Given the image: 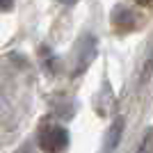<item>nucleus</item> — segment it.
I'll return each instance as SVG.
<instances>
[{"label":"nucleus","instance_id":"nucleus-1","mask_svg":"<svg viewBox=\"0 0 153 153\" xmlns=\"http://www.w3.org/2000/svg\"><path fill=\"white\" fill-rule=\"evenodd\" d=\"M39 146L44 149L46 153H62L64 149L69 146V133L62 126H53L39 137Z\"/></svg>","mask_w":153,"mask_h":153},{"label":"nucleus","instance_id":"nucleus-2","mask_svg":"<svg viewBox=\"0 0 153 153\" xmlns=\"http://www.w3.org/2000/svg\"><path fill=\"white\" fill-rule=\"evenodd\" d=\"M121 130H123V119L119 117V119H114V123H112V128H110V137H108V144H105V151H114V146L119 144V140H121Z\"/></svg>","mask_w":153,"mask_h":153},{"label":"nucleus","instance_id":"nucleus-3","mask_svg":"<svg viewBox=\"0 0 153 153\" xmlns=\"http://www.w3.org/2000/svg\"><path fill=\"white\" fill-rule=\"evenodd\" d=\"M12 2H14V0H0V9H2V12H7V9L12 7Z\"/></svg>","mask_w":153,"mask_h":153},{"label":"nucleus","instance_id":"nucleus-4","mask_svg":"<svg viewBox=\"0 0 153 153\" xmlns=\"http://www.w3.org/2000/svg\"><path fill=\"white\" fill-rule=\"evenodd\" d=\"M19 153H32V144H25V146L21 149V151H19Z\"/></svg>","mask_w":153,"mask_h":153},{"label":"nucleus","instance_id":"nucleus-5","mask_svg":"<svg viewBox=\"0 0 153 153\" xmlns=\"http://www.w3.org/2000/svg\"><path fill=\"white\" fill-rule=\"evenodd\" d=\"M137 2H140V5H149V2H151V0H137Z\"/></svg>","mask_w":153,"mask_h":153},{"label":"nucleus","instance_id":"nucleus-6","mask_svg":"<svg viewBox=\"0 0 153 153\" xmlns=\"http://www.w3.org/2000/svg\"><path fill=\"white\" fill-rule=\"evenodd\" d=\"M62 2H76V0H62Z\"/></svg>","mask_w":153,"mask_h":153}]
</instances>
